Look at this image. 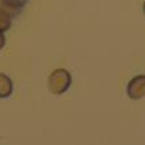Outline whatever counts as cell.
<instances>
[{
    "label": "cell",
    "instance_id": "5",
    "mask_svg": "<svg viewBox=\"0 0 145 145\" xmlns=\"http://www.w3.org/2000/svg\"><path fill=\"white\" fill-rule=\"evenodd\" d=\"M3 3L8 7V10H15L18 12L27 3V0H3Z\"/></svg>",
    "mask_w": 145,
    "mask_h": 145
},
{
    "label": "cell",
    "instance_id": "3",
    "mask_svg": "<svg viewBox=\"0 0 145 145\" xmlns=\"http://www.w3.org/2000/svg\"><path fill=\"white\" fill-rule=\"evenodd\" d=\"M14 85L7 74L0 72V99H7L12 95Z\"/></svg>",
    "mask_w": 145,
    "mask_h": 145
},
{
    "label": "cell",
    "instance_id": "7",
    "mask_svg": "<svg viewBox=\"0 0 145 145\" xmlns=\"http://www.w3.org/2000/svg\"><path fill=\"white\" fill-rule=\"evenodd\" d=\"M144 12H145V1H144Z\"/></svg>",
    "mask_w": 145,
    "mask_h": 145
},
{
    "label": "cell",
    "instance_id": "1",
    "mask_svg": "<svg viewBox=\"0 0 145 145\" xmlns=\"http://www.w3.org/2000/svg\"><path fill=\"white\" fill-rule=\"evenodd\" d=\"M71 74L66 69H56L51 72L48 78V89L52 95H63L71 86Z\"/></svg>",
    "mask_w": 145,
    "mask_h": 145
},
{
    "label": "cell",
    "instance_id": "6",
    "mask_svg": "<svg viewBox=\"0 0 145 145\" xmlns=\"http://www.w3.org/2000/svg\"><path fill=\"white\" fill-rule=\"evenodd\" d=\"M6 45V37H4V33L0 32V49Z\"/></svg>",
    "mask_w": 145,
    "mask_h": 145
},
{
    "label": "cell",
    "instance_id": "4",
    "mask_svg": "<svg viewBox=\"0 0 145 145\" xmlns=\"http://www.w3.org/2000/svg\"><path fill=\"white\" fill-rule=\"evenodd\" d=\"M11 24H12V21H11L10 12L0 8V32L1 33L7 32L8 29L11 27Z\"/></svg>",
    "mask_w": 145,
    "mask_h": 145
},
{
    "label": "cell",
    "instance_id": "2",
    "mask_svg": "<svg viewBox=\"0 0 145 145\" xmlns=\"http://www.w3.org/2000/svg\"><path fill=\"white\" fill-rule=\"evenodd\" d=\"M127 96L131 100H140L145 96V75L144 74H140L133 77L127 84Z\"/></svg>",
    "mask_w": 145,
    "mask_h": 145
}]
</instances>
